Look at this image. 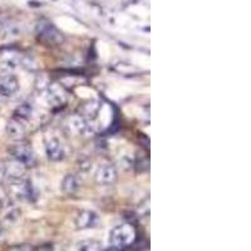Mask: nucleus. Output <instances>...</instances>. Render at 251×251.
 <instances>
[{
	"label": "nucleus",
	"instance_id": "obj_15",
	"mask_svg": "<svg viewBox=\"0 0 251 251\" xmlns=\"http://www.w3.org/2000/svg\"><path fill=\"white\" fill-rule=\"evenodd\" d=\"M6 177V170H5V166L4 165H0V181H3L4 178Z\"/></svg>",
	"mask_w": 251,
	"mask_h": 251
},
{
	"label": "nucleus",
	"instance_id": "obj_14",
	"mask_svg": "<svg viewBox=\"0 0 251 251\" xmlns=\"http://www.w3.org/2000/svg\"><path fill=\"white\" fill-rule=\"evenodd\" d=\"M9 251H34L33 248L29 245H22V246H15V248L10 249Z\"/></svg>",
	"mask_w": 251,
	"mask_h": 251
},
{
	"label": "nucleus",
	"instance_id": "obj_8",
	"mask_svg": "<svg viewBox=\"0 0 251 251\" xmlns=\"http://www.w3.org/2000/svg\"><path fill=\"white\" fill-rule=\"evenodd\" d=\"M6 134H8L9 137L12 138V140H22L24 137V134H25V126H24L23 120H20V118H12V120H9L8 123H6L5 127Z\"/></svg>",
	"mask_w": 251,
	"mask_h": 251
},
{
	"label": "nucleus",
	"instance_id": "obj_13",
	"mask_svg": "<svg viewBox=\"0 0 251 251\" xmlns=\"http://www.w3.org/2000/svg\"><path fill=\"white\" fill-rule=\"evenodd\" d=\"M31 111H33V107H31L30 103H23L15 111V117L20 118V120H25L30 116Z\"/></svg>",
	"mask_w": 251,
	"mask_h": 251
},
{
	"label": "nucleus",
	"instance_id": "obj_10",
	"mask_svg": "<svg viewBox=\"0 0 251 251\" xmlns=\"http://www.w3.org/2000/svg\"><path fill=\"white\" fill-rule=\"evenodd\" d=\"M98 216L96 212L89 211V210H83L75 217V225L79 228H87L92 227L97 223Z\"/></svg>",
	"mask_w": 251,
	"mask_h": 251
},
{
	"label": "nucleus",
	"instance_id": "obj_9",
	"mask_svg": "<svg viewBox=\"0 0 251 251\" xmlns=\"http://www.w3.org/2000/svg\"><path fill=\"white\" fill-rule=\"evenodd\" d=\"M67 128L75 134H84L89 129L86 118L79 114H73L67 120Z\"/></svg>",
	"mask_w": 251,
	"mask_h": 251
},
{
	"label": "nucleus",
	"instance_id": "obj_16",
	"mask_svg": "<svg viewBox=\"0 0 251 251\" xmlns=\"http://www.w3.org/2000/svg\"><path fill=\"white\" fill-rule=\"evenodd\" d=\"M1 235H3V230H1V227H0V239H1Z\"/></svg>",
	"mask_w": 251,
	"mask_h": 251
},
{
	"label": "nucleus",
	"instance_id": "obj_4",
	"mask_svg": "<svg viewBox=\"0 0 251 251\" xmlns=\"http://www.w3.org/2000/svg\"><path fill=\"white\" fill-rule=\"evenodd\" d=\"M96 181L100 185H112L113 182H116L117 180L118 174L117 170L111 163H104V165L100 166L96 171Z\"/></svg>",
	"mask_w": 251,
	"mask_h": 251
},
{
	"label": "nucleus",
	"instance_id": "obj_7",
	"mask_svg": "<svg viewBox=\"0 0 251 251\" xmlns=\"http://www.w3.org/2000/svg\"><path fill=\"white\" fill-rule=\"evenodd\" d=\"M47 100L51 106H63L67 102V94L62 87L57 86V84H49V87L47 88Z\"/></svg>",
	"mask_w": 251,
	"mask_h": 251
},
{
	"label": "nucleus",
	"instance_id": "obj_12",
	"mask_svg": "<svg viewBox=\"0 0 251 251\" xmlns=\"http://www.w3.org/2000/svg\"><path fill=\"white\" fill-rule=\"evenodd\" d=\"M77 251H102V245L96 240H86L78 245Z\"/></svg>",
	"mask_w": 251,
	"mask_h": 251
},
{
	"label": "nucleus",
	"instance_id": "obj_1",
	"mask_svg": "<svg viewBox=\"0 0 251 251\" xmlns=\"http://www.w3.org/2000/svg\"><path fill=\"white\" fill-rule=\"evenodd\" d=\"M136 235V228L131 224H122L112 230L109 235V243L113 248L123 249L133 244Z\"/></svg>",
	"mask_w": 251,
	"mask_h": 251
},
{
	"label": "nucleus",
	"instance_id": "obj_3",
	"mask_svg": "<svg viewBox=\"0 0 251 251\" xmlns=\"http://www.w3.org/2000/svg\"><path fill=\"white\" fill-rule=\"evenodd\" d=\"M18 89H19V82L14 75L5 73L0 75V97H12L17 93Z\"/></svg>",
	"mask_w": 251,
	"mask_h": 251
},
{
	"label": "nucleus",
	"instance_id": "obj_11",
	"mask_svg": "<svg viewBox=\"0 0 251 251\" xmlns=\"http://www.w3.org/2000/svg\"><path fill=\"white\" fill-rule=\"evenodd\" d=\"M80 183L79 180H78V177L73 174H68L66 175V177L63 178L62 181V190L64 194L68 195H73L79 190Z\"/></svg>",
	"mask_w": 251,
	"mask_h": 251
},
{
	"label": "nucleus",
	"instance_id": "obj_2",
	"mask_svg": "<svg viewBox=\"0 0 251 251\" xmlns=\"http://www.w3.org/2000/svg\"><path fill=\"white\" fill-rule=\"evenodd\" d=\"M12 156L14 161L23 167H33L35 165V154L31 147L26 143H19L12 149Z\"/></svg>",
	"mask_w": 251,
	"mask_h": 251
},
{
	"label": "nucleus",
	"instance_id": "obj_5",
	"mask_svg": "<svg viewBox=\"0 0 251 251\" xmlns=\"http://www.w3.org/2000/svg\"><path fill=\"white\" fill-rule=\"evenodd\" d=\"M38 35L40 39L49 44L59 43L62 40V34L49 23H42L38 25Z\"/></svg>",
	"mask_w": 251,
	"mask_h": 251
},
{
	"label": "nucleus",
	"instance_id": "obj_6",
	"mask_svg": "<svg viewBox=\"0 0 251 251\" xmlns=\"http://www.w3.org/2000/svg\"><path fill=\"white\" fill-rule=\"evenodd\" d=\"M46 153L50 161H60L63 160L66 152L58 138L50 137L46 141Z\"/></svg>",
	"mask_w": 251,
	"mask_h": 251
}]
</instances>
